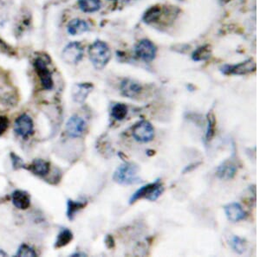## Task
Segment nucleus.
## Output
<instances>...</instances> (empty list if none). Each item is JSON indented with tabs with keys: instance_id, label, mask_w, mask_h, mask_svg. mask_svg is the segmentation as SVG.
I'll return each mask as SVG.
<instances>
[{
	"instance_id": "1",
	"label": "nucleus",
	"mask_w": 260,
	"mask_h": 257,
	"mask_svg": "<svg viewBox=\"0 0 260 257\" xmlns=\"http://www.w3.org/2000/svg\"><path fill=\"white\" fill-rule=\"evenodd\" d=\"M140 168L136 164L126 163L121 165L113 174V180L122 185H136L142 180L139 177Z\"/></svg>"
},
{
	"instance_id": "2",
	"label": "nucleus",
	"mask_w": 260,
	"mask_h": 257,
	"mask_svg": "<svg viewBox=\"0 0 260 257\" xmlns=\"http://www.w3.org/2000/svg\"><path fill=\"white\" fill-rule=\"evenodd\" d=\"M89 56L95 69H102L111 59V51L108 44L101 40L95 41L89 49Z\"/></svg>"
},
{
	"instance_id": "3",
	"label": "nucleus",
	"mask_w": 260,
	"mask_h": 257,
	"mask_svg": "<svg viewBox=\"0 0 260 257\" xmlns=\"http://www.w3.org/2000/svg\"><path fill=\"white\" fill-rule=\"evenodd\" d=\"M163 192L164 186L162 184L161 179L158 178L153 183L141 186V188L138 189L136 192L133 193L130 199V204H133L140 200H147L154 202L162 195Z\"/></svg>"
},
{
	"instance_id": "4",
	"label": "nucleus",
	"mask_w": 260,
	"mask_h": 257,
	"mask_svg": "<svg viewBox=\"0 0 260 257\" xmlns=\"http://www.w3.org/2000/svg\"><path fill=\"white\" fill-rule=\"evenodd\" d=\"M256 62L253 59H247L246 61L237 64H226L221 68V71L226 76H246L256 70Z\"/></svg>"
},
{
	"instance_id": "5",
	"label": "nucleus",
	"mask_w": 260,
	"mask_h": 257,
	"mask_svg": "<svg viewBox=\"0 0 260 257\" xmlns=\"http://www.w3.org/2000/svg\"><path fill=\"white\" fill-rule=\"evenodd\" d=\"M132 135L136 142L148 143L154 140L155 128L148 120H141L132 127Z\"/></svg>"
},
{
	"instance_id": "6",
	"label": "nucleus",
	"mask_w": 260,
	"mask_h": 257,
	"mask_svg": "<svg viewBox=\"0 0 260 257\" xmlns=\"http://www.w3.org/2000/svg\"><path fill=\"white\" fill-rule=\"evenodd\" d=\"M134 53L145 62H151L157 54L156 44L148 39H141L134 46Z\"/></svg>"
},
{
	"instance_id": "7",
	"label": "nucleus",
	"mask_w": 260,
	"mask_h": 257,
	"mask_svg": "<svg viewBox=\"0 0 260 257\" xmlns=\"http://www.w3.org/2000/svg\"><path fill=\"white\" fill-rule=\"evenodd\" d=\"M84 49L79 42L69 43L62 52V58L64 62L75 65L83 59Z\"/></svg>"
},
{
	"instance_id": "8",
	"label": "nucleus",
	"mask_w": 260,
	"mask_h": 257,
	"mask_svg": "<svg viewBox=\"0 0 260 257\" xmlns=\"http://www.w3.org/2000/svg\"><path fill=\"white\" fill-rule=\"evenodd\" d=\"M34 68L37 76L39 77L40 82L45 90H51L54 86V82L52 79L51 71L48 69L47 63L43 58H36L34 62Z\"/></svg>"
},
{
	"instance_id": "9",
	"label": "nucleus",
	"mask_w": 260,
	"mask_h": 257,
	"mask_svg": "<svg viewBox=\"0 0 260 257\" xmlns=\"http://www.w3.org/2000/svg\"><path fill=\"white\" fill-rule=\"evenodd\" d=\"M14 131L18 136L26 140L34 133V123L31 116L23 114L18 116L14 122Z\"/></svg>"
},
{
	"instance_id": "10",
	"label": "nucleus",
	"mask_w": 260,
	"mask_h": 257,
	"mask_svg": "<svg viewBox=\"0 0 260 257\" xmlns=\"http://www.w3.org/2000/svg\"><path fill=\"white\" fill-rule=\"evenodd\" d=\"M65 128L69 137L76 139L83 135L86 128V122L82 117L73 115L67 121Z\"/></svg>"
},
{
	"instance_id": "11",
	"label": "nucleus",
	"mask_w": 260,
	"mask_h": 257,
	"mask_svg": "<svg viewBox=\"0 0 260 257\" xmlns=\"http://www.w3.org/2000/svg\"><path fill=\"white\" fill-rule=\"evenodd\" d=\"M238 171V166L233 160H225L222 163L217 167V177L222 180H231L236 176Z\"/></svg>"
},
{
	"instance_id": "12",
	"label": "nucleus",
	"mask_w": 260,
	"mask_h": 257,
	"mask_svg": "<svg viewBox=\"0 0 260 257\" xmlns=\"http://www.w3.org/2000/svg\"><path fill=\"white\" fill-rule=\"evenodd\" d=\"M94 88V85L91 83H81L73 85L71 88V96L73 101L82 104L86 101L88 95L91 94Z\"/></svg>"
},
{
	"instance_id": "13",
	"label": "nucleus",
	"mask_w": 260,
	"mask_h": 257,
	"mask_svg": "<svg viewBox=\"0 0 260 257\" xmlns=\"http://www.w3.org/2000/svg\"><path fill=\"white\" fill-rule=\"evenodd\" d=\"M225 214L228 220L231 223H238L246 218V212L238 203L233 202L225 205Z\"/></svg>"
},
{
	"instance_id": "14",
	"label": "nucleus",
	"mask_w": 260,
	"mask_h": 257,
	"mask_svg": "<svg viewBox=\"0 0 260 257\" xmlns=\"http://www.w3.org/2000/svg\"><path fill=\"white\" fill-rule=\"evenodd\" d=\"M120 91L123 96L134 99L141 94L142 86L132 79H124L120 85Z\"/></svg>"
},
{
	"instance_id": "15",
	"label": "nucleus",
	"mask_w": 260,
	"mask_h": 257,
	"mask_svg": "<svg viewBox=\"0 0 260 257\" xmlns=\"http://www.w3.org/2000/svg\"><path fill=\"white\" fill-rule=\"evenodd\" d=\"M12 203L19 210H27L31 205V197L28 192L17 190L11 194Z\"/></svg>"
},
{
	"instance_id": "16",
	"label": "nucleus",
	"mask_w": 260,
	"mask_h": 257,
	"mask_svg": "<svg viewBox=\"0 0 260 257\" xmlns=\"http://www.w3.org/2000/svg\"><path fill=\"white\" fill-rule=\"evenodd\" d=\"M26 169L32 171L33 174L39 177H44L50 172L51 169V165L45 160H41V159H36L32 161V163L30 166H26Z\"/></svg>"
},
{
	"instance_id": "17",
	"label": "nucleus",
	"mask_w": 260,
	"mask_h": 257,
	"mask_svg": "<svg viewBox=\"0 0 260 257\" xmlns=\"http://www.w3.org/2000/svg\"><path fill=\"white\" fill-rule=\"evenodd\" d=\"M67 29H68V32H69V35L77 36V35H81L83 33L89 31L91 28H90V25L85 20L80 19V18H76V19L71 20L68 24Z\"/></svg>"
},
{
	"instance_id": "18",
	"label": "nucleus",
	"mask_w": 260,
	"mask_h": 257,
	"mask_svg": "<svg viewBox=\"0 0 260 257\" xmlns=\"http://www.w3.org/2000/svg\"><path fill=\"white\" fill-rule=\"evenodd\" d=\"M87 205L86 201H76V200H69L67 201V217L69 221H73L76 217L77 212L83 210Z\"/></svg>"
},
{
	"instance_id": "19",
	"label": "nucleus",
	"mask_w": 260,
	"mask_h": 257,
	"mask_svg": "<svg viewBox=\"0 0 260 257\" xmlns=\"http://www.w3.org/2000/svg\"><path fill=\"white\" fill-rule=\"evenodd\" d=\"M73 233L69 228H62L58 233V237L55 242L54 247L57 249H60L63 247L67 246L73 240Z\"/></svg>"
},
{
	"instance_id": "20",
	"label": "nucleus",
	"mask_w": 260,
	"mask_h": 257,
	"mask_svg": "<svg viewBox=\"0 0 260 257\" xmlns=\"http://www.w3.org/2000/svg\"><path fill=\"white\" fill-rule=\"evenodd\" d=\"M78 5L85 13H93L99 11L101 6V0H78Z\"/></svg>"
},
{
	"instance_id": "21",
	"label": "nucleus",
	"mask_w": 260,
	"mask_h": 257,
	"mask_svg": "<svg viewBox=\"0 0 260 257\" xmlns=\"http://www.w3.org/2000/svg\"><path fill=\"white\" fill-rule=\"evenodd\" d=\"M211 55H212L211 46L206 44L196 49L192 55V58L195 62H202L208 60L211 57Z\"/></svg>"
},
{
	"instance_id": "22",
	"label": "nucleus",
	"mask_w": 260,
	"mask_h": 257,
	"mask_svg": "<svg viewBox=\"0 0 260 257\" xmlns=\"http://www.w3.org/2000/svg\"><path fill=\"white\" fill-rule=\"evenodd\" d=\"M206 120H207V126H206V141L210 142L213 140L216 133V117L212 110L206 114Z\"/></svg>"
},
{
	"instance_id": "23",
	"label": "nucleus",
	"mask_w": 260,
	"mask_h": 257,
	"mask_svg": "<svg viewBox=\"0 0 260 257\" xmlns=\"http://www.w3.org/2000/svg\"><path fill=\"white\" fill-rule=\"evenodd\" d=\"M128 112H129V109H128L126 104L116 103L113 106L112 109H111V116H112L114 120L120 121V120H124L126 118V116L128 115Z\"/></svg>"
},
{
	"instance_id": "24",
	"label": "nucleus",
	"mask_w": 260,
	"mask_h": 257,
	"mask_svg": "<svg viewBox=\"0 0 260 257\" xmlns=\"http://www.w3.org/2000/svg\"><path fill=\"white\" fill-rule=\"evenodd\" d=\"M162 16V9L158 6H153L146 11L143 16V21L147 24L155 23L161 18Z\"/></svg>"
},
{
	"instance_id": "25",
	"label": "nucleus",
	"mask_w": 260,
	"mask_h": 257,
	"mask_svg": "<svg viewBox=\"0 0 260 257\" xmlns=\"http://www.w3.org/2000/svg\"><path fill=\"white\" fill-rule=\"evenodd\" d=\"M230 244H231V249L234 250L236 253L241 255L246 250V240L243 239L238 235H233L231 237Z\"/></svg>"
},
{
	"instance_id": "26",
	"label": "nucleus",
	"mask_w": 260,
	"mask_h": 257,
	"mask_svg": "<svg viewBox=\"0 0 260 257\" xmlns=\"http://www.w3.org/2000/svg\"><path fill=\"white\" fill-rule=\"evenodd\" d=\"M15 256L18 257H37V254H36V251L34 250L32 247L29 246L28 244H26V243H23V244L20 245V247L18 248V251H17V253H16Z\"/></svg>"
},
{
	"instance_id": "27",
	"label": "nucleus",
	"mask_w": 260,
	"mask_h": 257,
	"mask_svg": "<svg viewBox=\"0 0 260 257\" xmlns=\"http://www.w3.org/2000/svg\"><path fill=\"white\" fill-rule=\"evenodd\" d=\"M11 162H12V166L15 170H18L21 168H25L26 169V165L24 163V161L22 160L20 157H18L17 154L15 153H11Z\"/></svg>"
},
{
	"instance_id": "28",
	"label": "nucleus",
	"mask_w": 260,
	"mask_h": 257,
	"mask_svg": "<svg viewBox=\"0 0 260 257\" xmlns=\"http://www.w3.org/2000/svg\"><path fill=\"white\" fill-rule=\"evenodd\" d=\"M9 123L10 121L6 116L0 115V136H2L4 134V132L7 130Z\"/></svg>"
},
{
	"instance_id": "29",
	"label": "nucleus",
	"mask_w": 260,
	"mask_h": 257,
	"mask_svg": "<svg viewBox=\"0 0 260 257\" xmlns=\"http://www.w3.org/2000/svg\"><path fill=\"white\" fill-rule=\"evenodd\" d=\"M105 245L108 250H112L115 248V239L111 235H107L105 237Z\"/></svg>"
},
{
	"instance_id": "30",
	"label": "nucleus",
	"mask_w": 260,
	"mask_h": 257,
	"mask_svg": "<svg viewBox=\"0 0 260 257\" xmlns=\"http://www.w3.org/2000/svg\"><path fill=\"white\" fill-rule=\"evenodd\" d=\"M86 254L82 253V252H76V253L72 254L70 257H86Z\"/></svg>"
},
{
	"instance_id": "31",
	"label": "nucleus",
	"mask_w": 260,
	"mask_h": 257,
	"mask_svg": "<svg viewBox=\"0 0 260 257\" xmlns=\"http://www.w3.org/2000/svg\"><path fill=\"white\" fill-rule=\"evenodd\" d=\"M0 257H7V254L4 250H0Z\"/></svg>"
},
{
	"instance_id": "32",
	"label": "nucleus",
	"mask_w": 260,
	"mask_h": 257,
	"mask_svg": "<svg viewBox=\"0 0 260 257\" xmlns=\"http://www.w3.org/2000/svg\"><path fill=\"white\" fill-rule=\"evenodd\" d=\"M110 1H116V0H110Z\"/></svg>"
}]
</instances>
